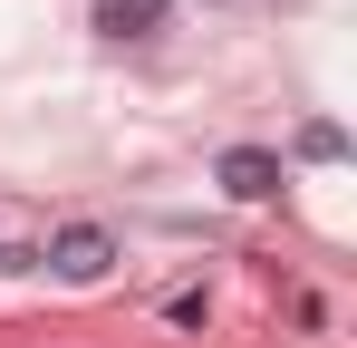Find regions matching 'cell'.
Instances as JSON below:
<instances>
[{
    "mask_svg": "<svg viewBox=\"0 0 357 348\" xmlns=\"http://www.w3.org/2000/svg\"><path fill=\"white\" fill-rule=\"evenodd\" d=\"M155 20H165V0H107V29H116V39H145Z\"/></svg>",
    "mask_w": 357,
    "mask_h": 348,
    "instance_id": "3",
    "label": "cell"
},
{
    "mask_svg": "<svg viewBox=\"0 0 357 348\" xmlns=\"http://www.w3.org/2000/svg\"><path fill=\"white\" fill-rule=\"evenodd\" d=\"M39 261H49L59 281H107V271H116V232H107V223H68Z\"/></svg>",
    "mask_w": 357,
    "mask_h": 348,
    "instance_id": "1",
    "label": "cell"
},
{
    "mask_svg": "<svg viewBox=\"0 0 357 348\" xmlns=\"http://www.w3.org/2000/svg\"><path fill=\"white\" fill-rule=\"evenodd\" d=\"M222 194H241V203L280 194V155H261V145H241V155H222Z\"/></svg>",
    "mask_w": 357,
    "mask_h": 348,
    "instance_id": "2",
    "label": "cell"
}]
</instances>
